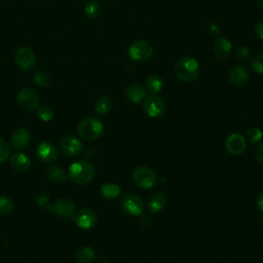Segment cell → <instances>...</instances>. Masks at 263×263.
Returning a JSON list of instances; mask_svg holds the SVG:
<instances>
[{"label": "cell", "instance_id": "1", "mask_svg": "<svg viewBox=\"0 0 263 263\" xmlns=\"http://www.w3.org/2000/svg\"><path fill=\"white\" fill-rule=\"evenodd\" d=\"M96 176L95 166L85 160H79L72 163L69 167L68 178L78 185L90 183Z\"/></svg>", "mask_w": 263, "mask_h": 263}, {"label": "cell", "instance_id": "2", "mask_svg": "<svg viewBox=\"0 0 263 263\" xmlns=\"http://www.w3.org/2000/svg\"><path fill=\"white\" fill-rule=\"evenodd\" d=\"M200 73V66L197 60L192 57H183L175 65V74L183 82L195 80Z\"/></svg>", "mask_w": 263, "mask_h": 263}, {"label": "cell", "instance_id": "3", "mask_svg": "<svg viewBox=\"0 0 263 263\" xmlns=\"http://www.w3.org/2000/svg\"><path fill=\"white\" fill-rule=\"evenodd\" d=\"M104 132L103 122L96 117H86L77 125V134L80 138L86 141L99 139Z\"/></svg>", "mask_w": 263, "mask_h": 263}, {"label": "cell", "instance_id": "4", "mask_svg": "<svg viewBox=\"0 0 263 263\" xmlns=\"http://www.w3.org/2000/svg\"><path fill=\"white\" fill-rule=\"evenodd\" d=\"M132 178L134 183L142 189H150L154 187L157 182V177L154 171L145 165L137 166L132 173Z\"/></svg>", "mask_w": 263, "mask_h": 263}, {"label": "cell", "instance_id": "5", "mask_svg": "<svg viewBox=\"0 0 263 263\" xmlns=\"http://www.w3.org/2000/svg\"><path fill=\"white\" fill-rule=\"evenodd\" d=\"M143 109L145 113L153 118L163 115L166 109L164 100L156 93H151L143 100Z\"/></svg>", "mask_w": 263, "mask_h": 263}, {"label": "cell", "instance_id": "6", "mask_svg": "<svg viewBox=\"0 0 263 263\" xmlns=\"http://www.w3.org/2000/svg\"><path fill=\"white\" fill-rule=\"evenodd\" d=\"M153 53V46L149 41L137 40L128 47V55L137 62L148 61Z\"/></svg>", "mask_w": 263, "mask_h": 263}, {"label": "cell", "instance_id": "7", "mask_svg": "<svg viewBox=\"0 0 263 263\" xmlns=\"http://www.w3.org/2000/svg\"><path fill=\"white\" fill-rule=\"evenodd\" d=\"M17 105L21 109L31 112L35 111L39 108V96L32 88H23L16 97Z\"/></svg>", "mask_w": 263, "mask_h": 263}, {"label": "cell", "instance_id": "8", "mask_svg": "<svg viewBox=\"0 0 263 263\" xmlns=\"http://www.w3.org/2000/svg\"><path fill=\"white\" fill-rule=\"evenodd\" d=\"M14 63L21 70L29 71L36 66V55L31 48L23 46L14 53Z\"/></svg>", "mask_w": 263, "mask_h": 263}, {"label": "cell", "instance_id": "9", "mask_svg": "<svg viewBox=\"0 0 263 263\" xmlns=\"http://www.w3.org/2000/svg\"><path fill=\"white\" fill-rule=\"evenodd\" d=\"M120 206L125 213L134 216H139L144 211L143 200L141 199V197L133 193L125 194L121 197Z\"/></svg>", "mask_w": 263, "mask_h": 263}, {"label": "cell", "instance_id": "10", "mask_svg": "<svg viewBox=\"0 0 263 263\" xmlns=\"http://www.w3.org/2000/svg\"><path fill=\"white\" fill-rule=\"evenodd\" d=\"M31 134L30 132L27 129V128H24V127H20V128H16L11 137H10V141H9V144H10V147L16 151V152H21L23 150H25L31 143Z\"/></svg>", "mask_w": 263, "mask_h": 263}, {"label": "cell", "instance_id": "11", "mask_svg": "<svg viewBox=\"0 0 263 263\" xmlns=\"http://www.w3.org/2000/svg\"><path fill=\"white\" fill-rule=\"evenodd\" d=\"M47 208L52 211L57 216L61 218H71L75 215V203L69 198H60L53 204L47 205Z\"/></svg>", "mask_w": 263, "mask_h": 263}, {"label": "cell", "instance_id": "12", "mask_svg": "<svg viewBox=\"0 0 263 263\" xmlns=\"http://www.w3.org/2000/svg\"><path fill=\"white\" fill-rule=\"evenodd\" d=\"M60 149L65 155L75 157L81 153L82 143L73 136H66L60 141Z\"/></svg>", "mask_w": 263, "mask_h": 263}, {"label": "cell", "instance_id": "13", "mask_svg": "<svg viewBox=\"0 0 263 263\" xmlns=\"http://www.w3.org/2000/svg\"><path fill=\"white\" fill-rule=\"evenodd\" d=\"M74 221L81 229H91L97 223V215L92 210L84 208L74 215Z\"/></svg>", "mask_w": 263, "mask_h": 263}, {"label": "cell", "instance_id": "14", "mask_svg": "<svg viewBox=\"0 0 263 263\" xmlns=\"http://www.w3.org/2000/svg\"><path fill=\"white\" fill-rule=\"evenodd\" d=\"M37 156L41 161L45 163H51L59 157L58 148L51 142H42L37 147Z\"/></svg>", "mask_w": 263, "mask_h": 263}, {"label": "cell", "instance_id": "15", "mask_svg": "<svg viewBox=\"0 0 263 263\" xmlns=\"http://www.w3.org/2000/svg\"><path fill=\"white\" fill-rule=\"evenodd\" d=\"M250 72L246 66L235 65L229 71V80L235 86H241L249 81Z\"/></svg>", "mask_w": 263, "mask_h": 263}, {"label": "cell", "instance_id": "16", "mask_svg": "<svg viewBox=\"0 0 263 263\" xmlns=\"http://www.w3.org/2000/svg\"><path fill=\"white\" fill-rule=\"evenodd\" d=\"M232 45L228 37L220 36L216 39L213 45V52L217 60H225L231 51Z\"/></svg>", "mask_w": 263, "mask_h": 263}, {"label": "cell", "instance_id": "17", "mask_svg": "<svg viewBox=\"0 0 263 263\" xmlns=\"http://www.w3.org/2000/svg\"><path fill=\"white\" fill-rule=\"evenodd\" d=\"M225 145H226L227 151L234 155H238L242 153L247 147L245 138L239 134H232L228 136V138L226 139Z\"/></svg>", "mask_w": 263, "mask_h": 263}, {"label": "cell", "instance_id": "18", "mask_svg": "<svg viewBox=\"0 0 263 263\" xmlns=\"http://www.w3.org/2000/svg\"><path fill=\"white\" fill-rule=\"evenodd\" d=\"M10 165L17 172H26L31 166V159L28 155L22 152H15L9 158Z\"/></svg>", "mask_w": 263, "mask_h": 263}, {"label": "cell", "instance_id": "19", "mask_svg": "<svg viewBox=\"0 0 263 263\" xmlns=\"http://www.w3.org/2000/svg\"><path fill=\"white\" fill-rule=\"evenodd\" d=\"M126 98L134 104L141 103L146 97V89L140 83H132L125 89Z\"/></svg>", "mask_w": 263, "mask_h": 263}, {"label": "cell", "instance_id": "20", "mask_svg": "<svg viewBox=\"0 0 263 263\" xmlns=\"http://www.w3.org/2000/svg\"><path fill=\"white\" fill-rule=\"evenodd\" d=\"M45 176L47 180L53 183H62L68 179V174H66L65 170L61 165L57 164L49 165L45 170Z\"/></svg>", "mask_w": 263, "mask_h": 263}, {"label": "cell", "instance_id": "21", "mask_svg": "<svg viewBox=\"0 0 263 263\" xmlns=\"http://www.w3.org/2000/svg\"><path fill=\"white\" fill-rule=\"evenodd\" d=\"M166 204V196L161 192H155L148 198L149 210L153 213L161 211Z\"/></svg>", "mask_w": 263, "mask_h": 263}, {"label": "cell", "instance_id": "22", "mask_svg": "<svg viewBox=\"0 0 263 263\" xmlns=\"http://www.w3.org/2000/svg\"><path fill=\"white\" fill-rule=\"evenodd\" d=\"M75 259L78 263H92L96 259V252L90 247H80L75 253Z\"/></svg>", "mask_w": 263, "mask_h": 263}, {"label": "cell", "instance_id": "23", "mask_svg": "<svg viewBox=\"0 0 263 263\" xmlns=\"http://www.w3.org/2000/svg\"><path fill=\"white\" fill-rule=\"evenodd\" d=\"M113 107V100L107 95L100 96L96 101V112L100 115L108 113Z\"/></svg>", "mask_w": 263, "mask_h": 263}, {"label": "cell", "instance_id": "24", "mask_svg": "<svg viewBox=\"0 0 263 263\" xmlns=\"http://www.w3.org/2000/svg\"><path fill=\"white\" fill-rule=\"evenodd\" d=\"M120 187L114 183L104 184L101 188V194L107 199H114L120 194Z\"/></svg>", "mask_w": 263, "mask_h": 263}, {"label": "cell", "instance_id": "25", "mask_svg": "<svg viewBox=\"0 0 263 263\" xmlns=\"http://www.w3.org/2000/svg\"><path fill=\"white\" fill-rule=\"evenodd\" d=\"M163 86L162 79L158 75H150L146 80V87L151 93H157Z\"/></svg>", "mask_w": 263, "mask_h": 263}, {"label": "cell", "instance_id": "26", "mask_svg": "<svg viewBox=\"0 0 263 263\" xmlns=\"http://www.w3.org/2000/svg\"><path fill=\"white\" fill-rule=\"evenodd\" d=\"M84 12L89 18H97L101 13V6L96 0H90L86 3Z\"/></svg>", "mask_w": 263, "mask_h": 263}, {"label": "cell", "instance_id": "27", "mask_svg": "<svg viewBox=\"0 0 263 263\" xmlns=\"http://www.w3.org/2000/svg\"><path fill=\"white\" fill-rule=\"evenodd\" d=\"M33 81L35 82L36 85H38L40 87H45L50 83V77L47 72H45L43 70H38L34 73Z\"/></svg>", "mask_w": 263, "mask_h": 263}, {"label": "cell", "instance_id": "28", "mask_svg": "<svg viewBox=\"0 0 263 263\" xmlns=\"http://www.w3.org/2000/svg\"><path fill=\"white\" fill-rule=\"evenodd\" d=\"M14 209V204L12 200L7 196H0V215L8 216L12 213Z\"/></svg>", "mask_w": 263, "mask_h": 263}, {"label": "cell", "instance_id": "29", "mask_svg": "<svg viewBox=\"0 0 263 263\" xmlns=\"http://www.w3.org/2000/svg\"><path fill=\"white\" fill-rule=\"evenodd\" d=\"M37 114H38V117L40 118V120H42L44 122H48L53 118L54 112L51 107H49L47 105H43V106H39V108L37 109Z\"/></svg>", "mask_w": 263, "mask_h": 263}, {"label": "cell", "instance_id": "30", "mask_svg": "<svg viewBox=\"0 0 263 263\" xmlns=\"http://www.w3.org/2000/svg\"><path fill=\"white\" fill-rule=\"evenodd\" d=\"M253 71L259 75H263V52L255 55L251 61Z\"/></svg>", "mask_w": 263, "mask_h": 263}, {"label": "cell", "instance_id": "31", "mask_svg": "<svg viewBox=\"0 0 263 263\" xmlns=\"http://www.w3.org/2000/svg\"><path fill=\"white\" fill-rule=\"evenodd\" d=\"M247 139L251 142V143H257L261 140L262 138V132L261 129H259L258 127H251L250 129L247 130Z\"/></svg>", "mask_w": 263, "mask_h": 263}, {"label": "cell", "instance_id": "32", "mask_svg": "<svg viewBox=\"0 0 263 263\" xmlns=\"http://www.w3.org/2000/svg\"><path fill=\"white\" fill-rule=\"evenodd\" d=\"M10 156V147L9 145L0 138V163H3Z\"/></svg>", "mask_w": 263, "mask_h": 263}, {"label": "cell", "instance_id": "33", "mask_svg": "<svg viewBox=\"0 0 263 263\" xmlns=\"http://www.w3.org/2000/svg\"><path fill=\"white\" fill-rule=\"evenodd\" d=\"M251 55V51L249 49V47L247 46H239L238 48H236L235 50V57L236 60L239 62H246L249 60Z\"/></svg>", "mask_w": 263, "mask_h": 263}, {"label": "cell", "instance_id": "34", "mask_svg": "<svg viewBox=\"0 0 263 263\" xmlns=\"http://www.w3.org/2000/svg\"><path fill=\"white\" fill-rule=\"evenodd\" d=\"M36 202L40 206H47L49 202V196L46 192H40L36 198Z\"/></svg>", "mask_w": 263, "mask_h": 263}, {"label": "cell", "instance_id": "35", "mask_svg": "<svg viewBox=\"0 0 263 263\" xmlns=\"http://www.w3.org/2000/svg\"><path fill=\"white\" fill-rule=\"evenodd\" d=\"M255 156H256V159L261 163L263 164V143L260 144L257 149H256V152H255Z\"/></svg>", "mask_w": 263, "mask_h": 263}, {"label": "cell", "instance_id": "36", "mask_svg": "<svg viewBox=\"0 0 263 263\" xmlns=\"http://www.w3.org/2000/svg\"><path fill=\"white\" fill-rule=\"evenodd\" d=\"M255 31L257 36L263 40V20L259 21L255 26Z\"/></svg>", "mask_w": 263, "mask_h": 263}, {"label": "cell", "instance_id": "37", "mask_svg": "<svg viewBox=\"0 0 263 263\" xmlns=\"http://www.w3.org/2000/svg\"><path fill=\"white\" fill-rule=\"evenodd\" d=\"M256 201H257V208L263 213V191L259 193Z\"/></svg>", "mask_w": 263, "mask_h": 263}, {"label": "cell", "instance_id": "38", "mask_svg": "<svg viewBox=\"0 0 263 263\" xmlns=\"http://www.w3.org/2000/svg\"><path fill=\"white\" fill-rule=\"evenodd\" d=\"M219 31H220V29H219L218 26H216V25H214V24H211V25H210V32H211L213 35L218 34Z\"/></svg>", "mask_w": 263, "mask_h": 263}]
</instances>
